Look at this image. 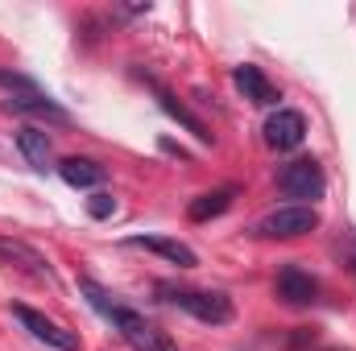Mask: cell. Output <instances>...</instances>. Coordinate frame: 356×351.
<instances>
[{"label":"cell","instance_id":"277c9868","mask_svg":"<svg viewBox=\"0 0 356 351\" xmlns=\"http://www.w3.org/2000/svg\"><path fill=\"white\" fill-rule=\"evenodd\" d=\"M0 264H4V268L25 273V277H33V281H46V285H54V281H58V273L50 268V261H46L33 244L13 240V236H0Z\"/></svg>","mask_w":356,"mask_h":351},{"label":"cell","instance_id":"6da1fadb","mask_svg":"<svg viewBox=\"0 0 356 351\" xmlns=\"http://www.w3.org/2000/svg\"><path fill=\"white\" fill-rule=\"evenodd\" d=\"M79 289L88 293L91 306H95V310H99V314H104V318H108V323H112V327H116V331H120V335H124L137 351H178L175 343H170V335H162L145 314H137V310H129V306H116V302H112V298L91 281V277L79 281Z\"/></svg>","mask_w":356,"mask_h":351},{"label":"cell","instance_id":"9c48e42d","mask_svg":"<svg viewBox=\"0 0 356 351\" xmlns=\"http://www.w3.org/2000/svg\"><path fill=\"white\" fill-rule=\"evenodd\" d=\"M315 293H319V285H315L311 273H302V268H282L277 273V298H286L290 306H307V302H315Z\"/></svg>","mask_w":356,"mask_h":351},{"label":"cell","instance_id":"30bf717a","mask_svg":"<svg viewBox=\"0 0 356 351\" xmlns=\"http://www.w3.org/2000/svg\"><path fill=\"white\" fill-rule=\"evenodd\" d=\"M232 79H236V87L245 91L249 103H261V108H266V103H277V91H273V83L261 75V67H249V62H245V67L232 71Z\"/></svg>","mask_w":356,"mask_h":351},{"label":"cell","instance_id":"9a60e30c","mask_svg":"<svg viewBox=\"0 0 356 351\" xmlns=\"http://www.w3.org/2000/svg\"><path fill=\"white\" fill-rule=\"evenodd\" d=\"M158 103H162V108H166V112L175 116L178 124H186V128H191V132H195L199 141H211V132L203 128V120H195V116H191V112H186V108H182V103L175 99V95H166V91H158Z\"/></svg>","mask_w":356,"mask_h":351},{"label":"cell","instance_id":"7c38bea8","mask_svg":"<svg viewBox=\"0 0 356 351\" xmlns=\"http://www.w3.org/2000/svg\"><path fill=\"white\" fill-rule=\"evenodd\" d=\"M232 198H236V190H232V186H224V190H211V194H199V198L186 207V215H191L195 223H207V219L224 215V211L232 207Z\"/></svg>","mask_w":356,"mask_h":351},{"label":"cell","instance_id":"52a82bcc","mask_svg":"<svg viewBox=\"0 0 356 351\" xmlns=\"http://www.w3.org/2000/svg\"><path fill=\"white\" fill-rule=\"evenodd\" d=\"M302 137H307V120H302V112H294V108H277L266 120V145L277 149V153L298 149Z\"/></svg>","mask_w":356,"mask_h":351},{"label":"cell","instance_id":"7a4b0ae2","mask_svg":"<svg viewBox=\"0 0 356 351\" xmlns=\"http://www.w3.org/2000/svg\"><path fill=\"white\" fill-rule=\"evenodd\" d=\"M158 293H162L170 306L186 310L191 318H199V323L224 327V323L232 318V302H228L224 293H216V289H182V285H170V281H158Z\"/></svg>","mask_w":356,"mask_h":351},{"label":"cell","instance_id":"2e32d148","mask_svg":"<svg viewBox=\"0 0 356 351\" xmlns=\"http://www.w3.org/2000/svg\"><path fill=\"white\" fill-rule=\"evenodd\" d=\"M112 211H116V198H112V194H104V190H99V194H91V203H88L91 219H108Z\"/></svg>","mask_w":356,"mask_h":351},{"label":"cell","instance_id":"5b68a950","mask_svg":"<svg viewBox=\"0 0 356 351\" xmlns=\"http://www.w3.org/2000/svg\"><path fill=\"white\" fill-rule=\"evenodd\" d=\"M323 170H319V162H311V157H298V162H290V166H282V174H277V190L286 194V198H319L323 194Z\"/></svg>","mask_w":356,"mask_h":351},{"label":"cell","instance_id":"5bb4252c","mask_svg":"<svg viewBox=\"0 0 356 351\" xmlns=\"http://www.w3.org/2000/svg\"><path fill=\"white\" fill-rule=\"evenodd\" d=\"M17 145H21V153H25V162L33 166V170H46L50 166V137L42 132V128H21V137H17Z\"/></svg>","mask_w":356,"mask_h":351},{"label":"cell","instance_id":"3957f363","mask_svg":"<svg viewBox=\"0 0 356 351\" xmlns=\"http://www.w3.org/2000/svg\"><path fill=\"white\" fill-rule=\"evenodd\" d=\"M319 228V211L307 207V203H294V207H277L273 215H266L257 223L261 236H273V240H298V236H311Z\"/></svg>","mask_w":356,"mask_h":351},{"label":"cell","instance_id":"ba28073f","mask_svg":"<svg viewBox=\"0 0 356 351\" xmlns=\"http://www.w3.org/2000/svg\"><path fill=\"white\" fill-rule=\"evenodd\" d=\"M129 244L133 248H145V252H158V257H166L170 264H178V268H195L199 264V257L182 240H170V236H133Z\"/></svg>","mask_w":356,"mask_h":351},{"label":"cell","instance_id":"8fae6325","mask_svg":"<svg viewBox=\"0 0 356 351\" xmlns=\"http://www.w3.org/2000/svg\"><path fill=\"white\" fill-rule=\"evenodd\" d=\"M8 108H13V112H25V116H42V120H54V124H67V112H63L54 99H46L42 91L17 95V99H8Z\"/></svg>","mask_w":356,"mask_h":351},{"label":"cell","instance_id":"4fadbf2b","mask_svg":"<svg viewBox=\"0 0 356 351\" xmlns=\"http://www.w3.org/2000/svg\"><path fill=\"white\" fill-rule=\"evenodd\" d=\"M58 174L67 186H75V190H88V186H99L104 182V166H95L88 157H67L63 166H58Z\"/></svg>","mask_w":356,"mask_h":351},{"label":"cell","instance_id":"8992f818","mask_svg":"<svg viewBox=\"0 0 356 351\" xmlns=\"http://www.w3.org/2000/svg\"><path fill=\"white\" fill-rule=\"evenodd\" d=\"M13 314H17V323H21L38 343H46V348H54V351H79V335L67 331V327H58L54 318H46V314H38V310H29V306H13Z\"/></svg>","mask_w":356,"mask_h":351}]
</instances>
